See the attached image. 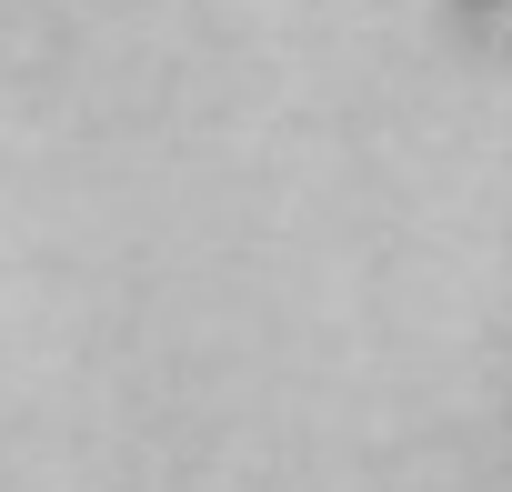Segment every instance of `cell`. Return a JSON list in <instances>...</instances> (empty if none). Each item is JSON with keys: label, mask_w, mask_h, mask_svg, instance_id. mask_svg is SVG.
I'll use <instances>...</instances> for the list:
<instances>
[{"label": "cell", "mask_w": 512, "mask_h": 492, "mask_svg": "<svg viewBox=\"0 0 512 492\" xmlns=\"http://www.w3.org/2000/svg\"><path fill=\"white\" fill-rule=\"evenodd\" d=\"M472 11H482V21H512V0H472Z\"/></svg>", "instance_id": "obj_1"}]
</instances>
